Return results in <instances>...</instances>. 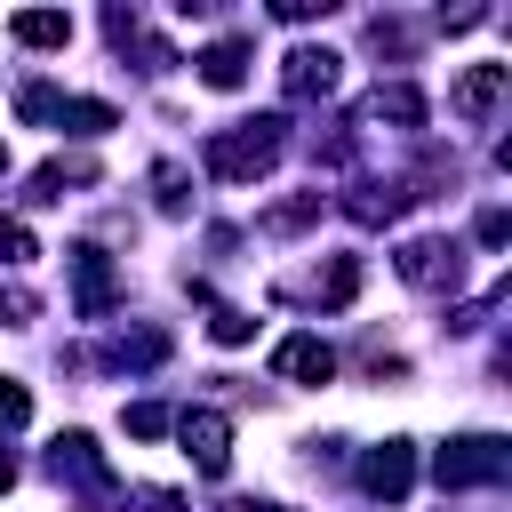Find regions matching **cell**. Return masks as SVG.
<instances>
[{"label": "cell", "instance_id": "cell-1", "mask_svg": "<svg viewBox=\"0 0 512 512\" xmlns=\"http://www.w3.org/2000/svg\"><path fill=\"white\" fill-rule=\"evenodd\" d=\"M208 176L216 184H256V176H272V160H280V120L264 112V120H232V128H216L208 136Z\"/></svg>", "mask_w": 512, "mask_h": 512}, {"label": "cell", "instance_id": "cell-2", "mask_svg": "<svg viewBox=\"0 0 512 512\" xmlns=\"http://www.w3.org/2000/svg\"><path fill=\"white\" fill-rule=\"evenodd\" d=\"M432 472H440V488H496L512 472V448L496 432H464V440H448L432 456Z\"/></svg>", "mask_w": 512, "mask_h": 512}, {"label": "cell", "instance_id": "cell-3", "mask_svg": "<svg viewBox=\"0 0 512 512\" xmlns=\"http://www.w3.org/2000/svg\"><path fill=\"white\" fill-rule=\"evenodd\" d=\"M392 272H400L408 288L456 296V288H464V240H440V232H424V240H408V248L392 256Z\"/></svg>", "mask_w": 512, "mask_h": 512}, {"label": "cell", "instance_id": "cell-4", "mask_svg": "<svg viewBox=\"0 0 512 512\" xmlns=\"http://www.w3.org/2000/svg\"><path fill=\"white\" fill-rule=\"evenodd\" d=\"M64 272H72V312H80V320H104V312L120 304V272H112V256H104L96 240H72V248H64Z\"/></svg>", "mask_w": 512, "mask_h": 512}, {"label": "cell", "instance_id": "cell-5", "mask_svg": "<svg viewBox=\"0 0 512 512\" xmlns=\"http://www.w3.org/2000/svg\"><path fill=\"white\" fill-rule=\"evenodd\" d=\"M336 80H344V56L336 48H288L280 56V96L288 104H328Z\"/></svg>", "mask_w": 512, "mask_h": 512}, {"label": "cell", "instance_id": "cell-6", "mask_svg": "<svg viewBox=\"0 0 512 512\" xmlns=\"http://www.w3.org/2000/svg\"><path fill=\"white\" fill-rule=\"evenodd\" d=\"M48 472L72 480V488H88V496H112V464H104V448L88 432H56L48 440Z\"/></svg>", "mask_w": 512, "mask_h": 512}, {"label": "cell", "instance_id": "cell-7", "mask_svg": "<svg viewBox=\"0 0 512 512\" xmlns=\"http://www.w3.org/2000/svg\"><path fill=\"white\" fill-rule=\"evenodd\" d=\"M360 488H368L376 504H400V496L416 488V440H384V448H368V456H360Z\"/></svg>", "mask_w": 512, "mask_h": 512}, {"label": "cell", "instance_id": "cell-8", "mask_svg": "<svg viewBox=\"0 0 512 512\" xmlns=\"http://www.w3.org/2000/svg\"><path fill=\"white\" fill-rule=\"evenodd\" d=\"M280 296H288V304H320V312H336V304H352V296H360V256H328L320 272L288 280Z\"/></svg>", "mask_w": 512, "mask_h": 512}, {"label": "cell", "instance_id": "cell-9", "mask_svg": "<svg viewBox=\"0 0 512 512\" xmlns=\"http://www.w3.org/2000/svg\"><path fill=\"white\" fill-rule=\"evenodd\" d=\"M408 200H424V192H416V184H400V176H384V184H376V176H360V184L344 192V216H352V224H400V216H408Z\"/></svg>", "mask_w": 512, "mask_h": 512}, {"label": "cell", "instance_id": "cell-10", "mask_svg": "<svg viewBox=\"0 0 512 512\" xmlns=\"http://www.w3.org/2000/svg\"><path fill=\"white\" fill-rule=\"evenodd\" d=\"M176 440H184V456H192L200 472H224V464H232V424H224L216 408H184V416H176Z\"/></svg>", "mask_w": 512, "mask_h": 512}, {"label": "cell", "instance_id": "cell-11", "mask_svg": "<svg viewBox=\"0 0 512 512\" xmlns=\"http://www.w3.org/2000/svg\"><path fill=\"white\" fill-rule=\"evenodd\" d=\"M504 96H512V64H464V80L448 88L456 120H488V112H496Z\"/></svg>", "mask_w": 512, "mask_h": 512}, {"label": "cell", "instance_id": "cell-12", "mask_svg": "<svg viewBox=\"0 0 512 512\" xmlns=\"http://www.w3.org/2000/svg\"><path fill=\"white\" fill-rule=\"evenodd\" d=\"M272 376H288V384H328V376H336V352H328L320 336H280V344H272Z\"/></svg>", "mask_w": 512, "mask_h": 512}, {"label": "cell", "instance_id": "cell-13", "mask_svg": "<svg viewBox=\"0 0 512 512\" xmlns=\"http://www.w3.org/2000/svg\"><path fill=\"white\" fill-rule=\"evenodd\" d=\"M80 184H96V160H88V152H56V160L32 168V192H24V200H64V192H80Z\"/></svg>", "mask_w": 512, "mask_h": 512}, {"label": "cell", "instance_id": "cell-14", "mask_svg": "<svg viewBox=\"0 0 512 512\" xmlns=\"http://www.w3.org/2000/svg\"><path fill=\"white\" fill-rule=\"evenodd\" d=\"M424 88H408V80H384L368 104H360V120H392V128H424Z\"/></svg>", "mask_w": 512, "mask_h": 512}, {"label": "cell", "instance_id": "cell-15", "mask_svg": "<svg viewBox=\"0 0 512 512\" xmlns=\"http://www.w3.org/2000/svg\"><path fill=\"white\" fill-rule=\"evenodd\" d=\"M8 32H16L24 48H64V40H72V16H64V8H16Z\"/></svg>", "mask_w": 512, "mask_h": 512}, {"label": "cell", "instance_id": "cell-16", "mask_svg": "<svg viewBox=\"0 0 512 512\" xmlns=\"http://www.w3.org/2000/svg\"><path fill=\"white\" fill-rule=\"evenodd\" d=\"M192 64H200L208 88H240V80H248V40H208Z\"/></svg>", "mask_w": 512, "mask_h": 512}, {"label": "cell", "instance_id": "cell-17", "mask_svg": "<svg viewBox=\"0 0 512 512\" xmlns=\"http://www.w3.org/2000/svg\"><path fill=\"white\" fill-rule=\"evenodd\" d=\"M312 224H320V192H296V200H272V208H264V232H272V240L312 232Z\"/></svg>", "mask_w": 512, "mask_h": 512}, {"label": "cell", "instance_id": "cell-18", "mask_svg": "<svg viewBox=\"0 0 512 512\" xmlns=\"http://www.w3.org/2000/svg\"><path fill=\"white\" fill-rule=\"evenodd\" d=\"M56 120H64L72 136H104V128H120V112H112V104H96V96H64V104H56Z\"/></svg>", "mask_w": 512, "mask_h": 512}, {"label": "cell", "instance_id": "cell-19", "mask_svg": "<svg viewBox=\"0 0 512 512\" xmlns=\"http://www.w3.org/2000/svg\"><path fill=\"white\" fill-rule=\"evenodd\" d=\"M112 360L120 368H160L168 360V336L160 328H128V336H112Z\"/></svg>", "mask_w": 512, "mask_h": 512}, {"label": "cell", "instance_id": "cell-20", "mask_svg": "<svg viewBox=\"0 0 512 512\" xmlns=\"http://www.w3.org/2000/svg\"><path fill=\"white\" fill-rule=\"evenodd\" d=\"M120 424H128V440H160V432H176V408L136 400V408H120Z\"/></svg>", "mask_w": 512, "mask_h": 512}, {"label": "cell", "instance_id": "cell-21", "mask_svg": "<svg viewBox=\"0 0 512 512\" xmlns=\"http://www.w3.org/2000/svg\"><path fill=\"white\" fill-rule=\"evenodd\" d=\"M208 336H216V344H248V336H256V320H248L240 304H208Z\"/></svg>", "mask_w": 512, "mask_h": 512}, {"label": "cell", "instance_id": "cell-22", "mask_svg": "<svg viewBox=\"0 0 512 512\" xmlns=\"http://www.w3.org/2000/svg\"><path fill=\"white\" fill-rule=\"evenodd\" d=\"M56 104H64V96H56L48 80H24V88H16V112H24V120H56Z\"/></svg>", "mask_w": 512, "mask_h": 512}, {"label": "cell", "instance_id": "cell-23", "mask_svg": "<svg viewBox=\"0 0 512 512\" xmlns=\"http://www.w3.org/2000/svg\"><path fill=\"white\" fill-rule=\"evenodd\" d=\"M40 248H32V224H16V216H0V264H32Z\"/></svg>", "mask_w": 512, "mask_h": 512}, {"label": "cell", "instance_id": "cell-24", "mask_svg": "<svg viewBox=\"0 0 512 512\" xmlns=\"http://www.w3.org/2000/svg\"><path fill=\"white\" fill-rule=\"evenodd\" d=\"M0 320H8V328L40 320V296H32V288H16V280H0Z\"/></svg>", "mask_w": 512, "mask_h": 512}, {"label": "cell", "instance_id": "cell-25", "mask_svg": "<svg viewBox=\"0 0 512 512\" xmlns=\"http://www.w3.org/2000/svg\"><path fill=\"white\" fill-rule=\"evenodd\" d=\"M152 192H160V208H168V216H184V168H176V160H160V168H152Z\"/></svg>", "mask_w": 512, "mask_h": 512}, {"label": "cell", "instance_id": "cell-26", "mask_svg": "<svg viewBox=\"0 0 512 512\" xmlns=\"http://www.w3.org/2000/svg\"><path fill=\"white\" fill-rule=\"evenodd\" d=\"M24 416H32V392H24L16 376H0V432H16Z\"/></svg>", "mask_w": 512, "mask_h": 512}, {"label": "cell", "instance_id": "cell-27", "mask_svg": "<svg viewBox=\"0 0 512 512\" xmlns=\"http://www.w3.org/2000/svg\"><path fill=\"white\" fill-rule=\"evenodd\" d=\"M408 40H416V32H408V24H392V16H376V24H368V48H376V56H384V48H392V56H408Z\"/></svg>", "mask_w": 512, "mask_h": 512}, {"label": "cell", "instance_id": "cell-28", "mask_svg": "<svg viewBox=\"0 0 512 512\" xmlns=\"http://www.w3.org/2000/svg\"><path fill=\"white\" fill-rule=\"evenodd\" d=\"M120 504H128V512H184V496H176V488H128Z\"/></svg>", "mask_w": 512, "mask_h": 512}, {"label": "cell", "instance_id": "cell-29", "mask_svg": "<svg viewBox=\"0 0 512 512\" xmlns=\"http://www.w3.org/2000/svg\"><path fill=\"white\" fill-rule=\"evenodd\" d=\"M272 16L280 24H312V16H328V0H272Z\"/></svg>", "mask_w": 512, "mask_h": 512}, {"label": "cell", "instance_id": "cell-30", "mask_svg": "<svg viewBox=\"0 0 512 512\" xmlns=\"http://www.w3.org/2000/svg\"><path fill=\"white\" fill-rule=\"evenodd\" d=\"M472 232H480V248H504V232H512V216H504V208H480V224H472Z\"/></svg>", "mask_w": 512, "mask_h": 512}, {"label": "cell", "instance_id": "cell-31", "mask_svg": "<svg viewBox=\"0 0 512 512\" xmlns=\"http://www.w3.org/2000/svg\"><path fill=\"white\" fill-rule=\"evenodd\" d=\"M8 488H16V456L0 448V496H8Z\"/></svg>", "mask_w": 512, "mask_h": 512}, {"label": "cell", "instance_id": "cell-32", "mask_svg": "<svg viewBox=\"0 0 512 512\" xmlns=\"http://www.w3.org/2000/svg\"><path fill=\"white\" fill-rule=\"evenodd\" d=\"M240 512H288V504H240Z\"/></svg>", "mask_w": 512, "mask_h": 512}, {"label": "cell", "instance_id": "cell-33", "mask_svg": "<svg viewBox=\"0 0 512 512\" xmlns=\"http://www.w3.org/2000/svg\"><path fill=\"white\" fill-rule=\"evenodd\" d=\"M0 176H8V144H0Z\"/></svg>", "mask_w": 512, "mask_h": 512}]
</instances>
